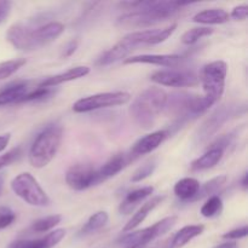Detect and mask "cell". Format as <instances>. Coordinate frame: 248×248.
I'll return each mask as SVG.
<instances>
[{
	"instance_id": "f1b7e54d",
	"label": "cell",
	"mask_w": 248,
	"mask_h": 248,
	"mask_svg": "<svg viewBox=\"0 0 248 248\" xmlns=\"http://www.w3.org/2000/svg\"><path fill=\"white\" fill-rule=\"evenodd\" d=\"M213 31H215L212 28H210V27H196V28H191L182 35V43L184 45H194L200 39L211 35Z\"/></svg>"
},
{
	"instance_id": "8fae6325",
	"label": "cell",
	"mask_w": 248,
	"mask_h": 248,
	"mask_svg": "<svg viewBox=\"0 0 248 248\" xmlns=\"http://www.w3.org/2000/svg\"><path fill=\"white\" fill-rule=\"evenodd\" d=\"M176 29L177 23H172L171 26L161 29H145V31H132L124 38L135 48L143 45H157V44L166 41L174 33Z\"/></svg>"
},
{
	"instance_id": "e0dca14e",
	"label": "cell",
	"mask_w": 248,
	"mask_h": 248,
	"mask_svg": "<svg viewBox=\"0 0 248 248\" xmlns=\"http://www.w3.org/2000/svg\"><path fill=\"white\" fill-rule=\"evenodd\" d=\"M90 73V68L86 65H79V67H74L68 69L67 72L61 73V74L53 75V77H48L46 79L41 80L38 82L36 86L39 87H46V89H53V87L58 86V85L63 84V82L73 81V80L80 79V78L86 77Z\"/></svg>"
},
{
	"instance_id": "7402d4cb",
	"label": "cell",
	"mask_w": 248,
	"mask_h": 248,
	"mask_svg": "<svg viewBox=\"0 0 248 248\" xmlns=\"http://www.w3.org/2000/svg\"><path fill=\"white\" fill-rule=\"evenodd\" d=\"M200 182L191 177H186V178H182L181 181L177 182L173 186V193L176 194L177 198L181 199L182 201H186V202H191L195 195L198 194L199 189H200Z\"/></svg>"
},
{
	"instance_id": "60d3db41",
	"label": "cell",
	"mask_w": 248,
	"mask_h": 248,
	"mask_svg": "<svg viewBox=\"0 0 248 248\" xmlns=\"http://www.w3.org/2000/svg\"><path fill=\"white\" fill-rule=\"evenodd\" d=\"M10 138H11L10 133H5V135L0 136V152H2L7 147V144L10 142Z\"/></svg>"
},
{
	"instance_id": "f546056e",
	"label": "cell",
	"mask_w": 248,
	"mask_h": 248,
	"mask_svg": "<svg viewBox=\"0 0 248 248\" xmlns=\"http://www.w3.org/2000/svg\"><path fill=\"white\" fill-rule=\"evenodd\" d=\"M223 211V201L219 196L213 195L207 199L205 203L201 207V216L205 218H213L216 216L220 215Z\"/></svg>"
},
{
	"instance_id": "b9f144b4",
	"label": "cell",
	"mask_w": 248,
	"mask_h": 248,
	"mask_svg": "<svg viewBox=\"0 0 248 248\" xmlns=\"http://www.w3.org/2000/svg\"><path fill=\"white\" fill-rule=\"evenodd\" d=\"M216 248H237V245L236 242H225V244L219 245Z\"/></svg>"
},
{
	"instance_id": "f6af8a7d",
	"label": "cell",
	"mask_w": 248,
	"mask_h": 248,
	"mask_svg": "<svg viewBox=\"0 0 248 248\" xmlns=\"http://www.w3.org/2000/svg\"><path fill=\"white\" fill-rule=\"evenodd\" d=\"M145 246H143V245H135V246H130L127 248H144Z\"/></svg>"
},
{
	"instance_id": "ab89813d",
	"label": "cell",
	"mask_w": 248,
	"mask_h": 248,
	"mask_svg": "<svg viewBox=\"0 0 248 248\" xmlns=\"http://www.w3.org/2000/svg\"><path fill=\"white\" fill-rule=\"evenodd\" d=\"M12 2L10 1H0V24L4 23L11 12Z\"/></svg>"
},
{
	"instance_id": "2e32d148",
	"label": "cell",
	"mask_w": 248,
	"mask_h": 248,
	"mask_svg": "<svg viewBox=\"0 0 248 248\" xmlns=\"http://www.w3.org/2000/svg\"><path fill=\"white\" fill-rule=\"evenodd\" d=\"M65 236L64 229H56L38 240H18L10 245L9 248H52L60 244Z\"/></svg>"
},
{
	"instance_id": "44dd1931",
	"label": "cell",
	"mask_w": 248,
	"mask_h": 248,
	"mask_svg": "<svg viewBox=\"0 0 248 248\" xmlns=\"http://www.w3.org/2000/svg\"><path fill=\"white\" fill-rule=\"evenodd\" d=\"M153 193H154V188L153 186H144V188L136 189V190L130 191L126 195V198L123 200V202L120 203L119 211H120L121 215H130L140 205V202H142L145 199L149 198Z\"/></svg>"
},
{
	"instance_id": "7bdbcfd3",
	"label": "cell",
	"mask_w": 248,
	"mask_h": 248,
	"mask_svg": "<svg viewBox=\"0 0 248 248\" xmlns=\"http://www.w3.org/2000/svg\"><path fill=\"white\" fill-rule=\"evenodd\" d=\"M241 186L244 190H247V186H248V174L245 173L244 177L241 179Z\"/></svg>"
},
{
	"instance_id": "f35d334b",
	"label": "cell",
	"mask_w": 248,
	"mask_h": 248,
	"mask_svg": "<svg viewBox=\"0 0 248 248\" xmlns=\"http://www.w3.org/2000/svg\"><path fill=\"white\" fill-rule=\"evenodd\" d=\"M78 46H79V40L78 39H73L69 43H67V45L63 47L62 53H61V57L62 58H68L72 55H74V52L77 51Z\"/></svg>"
},
{
	"instance_id": "74e56055",
	"label": "cell",
	"mask_w": 248,
	"mask_h": 248,
	"mask_svg": "<svg viewBox=\"0 0 248 248\" xmlns=\"http://www.w3.org/2000/svg\"><path fill=\"white\" fill-rule=\"evenodd\" d=\"M248 15V6L246 4L239 5V6H235L232 9V14L229 17H232L234 21H245L247 18Z\"/></svg>"
},
{
	"instance_id": "3957f363",
	"label": "cell",
	"mask_w": 248,
	"mask_h": 248,
	"mask_svg": "<svg viewBox=\"0 0 248 248\" xmlns=\"http://www.w3.org/2000/svg\"><path fill=\"white\" fill-rule=\"evenodd\" d=\"M62 138L63 128L60 125H50L44 128L29 148V164L34 169H44L47 166L60 150Z\"/></svg>"
},
{
	"instance_id": "9a60e30c",
	"label": "cell",
	"mask_w": 248,
	"mask_h": 248,
	"mask_svg": "<svg viewBox=\"0 0 248 248\" xmlns=\"http://www.w3.org/2000/svg\"><path fill=\"white\" fill-rule=\"evenodd\" d=\"M6 40L19 51H33L31 40V29L22 23H15L7 29Z\"/></svg>"
},
{
	"instance_id": "8992f818",
	"label": "cell",
	"mask_w": 248,
	"mask_h": 248,
	"mask_svg": "<svg viewBox=\"0 0 248 248\" xmlns=\"http://www.w3.org/2000/svg\"><path fill=\"white\" fill-rule=\"evenodd\" d=\"M131 101V94L128 92H102L84 97L73 104V110L75 113H89L98 109L111 108V107L124 106Z\"/></svg>"
},
{
	"instance_id": "52a82bcc",
	"label": "cell",
	"mask_w": 248,
	"mask_h": 248,
	"mask_svg": "<svg viewBox=\"0 0 248 248\" xmlns=\"http://www.w3.org/2000/svg\"><path fill=\"white\" fill-rule=\"evenodd\" d=\"M178 218L176 216H170V217L164 218L160 222L155 223L152 227H148L145 229L138 230V232H126L124 236L119 239V244L125 245V246H135V245H143L147 246L150 241L155 240L156 237L162 236L166 234L169 230H171L177 223Z\"/></svg>"
},
{
	"instance_id": "5b68a950",
	"label": "cell",
	"mask_w": 248,
	"mask_h": 248,
	"mask_svg": "<svg viewBox=\"0 0 248 248\" xmlns=\"http://www.w3.org/2000/svg\"><path fill=\"white\" fill-rule=\"evenodd\" d=\"M227 73L228 65L224 61H215L202 68L199 80L202 82L205 96L215 99L216 102L219 101L224 93Z\"/></svg>"
},
{
	"instance_id": "277c9868",
	"label": "cell",
	"mask_w": 248,
	"mask_h": 248,
	"mask_svg": "<svg viewBox=\"0 0 248 248\" xmlns=\"http://www.w3.org/2000/svg\"><path fill=\"white\" fill-rule=\"evenodd\" d=\"M11 189L26 203L35 207H45L50 205V198L40 186L35 178L28 172L18 174L11 182Z\"/></svg>"
},
{
	"instance_id": "7a4b0ae2",
	"label": "cell",
	"mask_w": 248,
	"mask_h": 248,
	"mask_svg": "<svg viewBox=\"0 0 248 248\" xmlns=\"http://www.w3.org/2000/svg\"><path fill=\"white\" fill-rule=\"evenodd\" d=\"M167 93L160 87H149L136 97L130 107L131 118L140 127L150 130L165 109Z\"/></svg>"
},
{
	"instance_id": "ac0fdd59",
	"label": "cell",
	"mask_w": 248,
	"mask_h": 248,
	"mask_svg": "<svg viewBox=\"0 0 248 248\" xmlns=\"http://www.w3.org/2000/svg\"><path fill=\"white\" fill-rule=\"evenodd\" d=\"M31 91L29 81H16L0 90V107L21 103L22 98Z\"/></svg>"
},
{
	"instance_id": "603a6c76",
	"label": "cell",
	"mask_w": 248,
	"mask_h": 248,
	"mask_svg": "<svg viewBox=\"0 0 248 248\" xmlns=\"http://www.w3.org/2000/svg\"><path fill=\"white\" fill-rule=\"evenodd\" d=\"M224 155V150L219 148H208L207 152L200 157L193 161L191 164V171H205L215 167L218 162L222 160Z\"/></svg>"
},
{
	"instance_id": "5bb4252c",
	"label": "cell",
	"mask_w": 248,
	"mask_h": 248,
	"mask_svg": "<svg viewBox=\"0 0 248 248\" xmlns=\"http://www.w3.org/2000/svg\"><path fill=\"white\" fill-rule=\"evenodd\" d=\"M182 62V56L179 55H140L132 56L124 61V64H153L166 68H177Z\"/></svg>"
},
{
	"instance_id": "d6986e66",
	"label": "cell",
	"mask_w": 248,
	"mask_h": 248,
	"mask_svg": "<svg viewBox=\"0 0 248 248\" xmlns=\"http://www.w3.org/2000/svg\"><path fill=\"white\" fill-rule=\"evenodd\" d=\"M133 50H136L125 38L121 39L119 43H116L115 45L111 48H109L108 51L103 53L101 57L97 60L96 64L101 65V67H106V65H110L113 63L118 62V61L126 58Z\"/></svg>"
},
{
	"instance_id": "9c48e42d",
	"label": "cell",
	"mask_w": 248,
	"mask_h": 248,
	"mask_svg": "<svg viewBox=\"0 0 248 248\" xmlns=\"http://www.w3.org/2000/svg\"><path fill=\"white\" fill-rule=\"evenodd\" d=\"M236 114V107L234 106H222L218 109H216L202 124L198 131L196 140L199 143H203L212 138L217 133V131L229 120L232 116Z\"/></svg>"
},
{
	"instance_id": "83f0119b",
	"label": "cell",
	"mask_w": 248,
	"mask_h": 248,
	"mask_svg": "<svg viewBox=\"0 0 248 248\" xmlns=\"http://www.w3.org/2000/svg\"><path fill=\"white\" fill-rule=\"evenodd\" d=\"M108 220H109L108 213L104 212V211H98V212H96L94 215H92L91 217L89 218V220L85 223V225L79 232V235L85 236V235L92 234V232H97V230L106 227Z\"/></svg>"
},
{
	"instance_id": "ffe728a7",
	"label": "cell",
	"mask_w": 248,
	"mask_h": 248,
	"mask_svg": "<svg viewBox=\"0 0 248 248\" xmlns=\"http://www.w3.org/2000/svg\"><path fill=\"white\" fill-rule=\"evenodd\" d=\"M164 199H165V196H155V198H153L152 200L147 201V202H145L144 205H143L142 207H140V210H138L137 212L132 216V218L128 220L127 224L124 227L123 232H133V229H136L138 225H140L145 219H147V217L149 216V213L152 212V211H154L155 208H156L157 206H159L160 203L164 201Z\"/></svg>"
},
{
	"instance_id": "30bf717a",
	"label": "cell",
	"mask_w": 248,
	"mask_h": 248,
	"mask_svg": "<svg viewBox=\"0 0 248 248\" xmlns=\"http://www.w3.org/2000/svg\"><path fill=\"white\" fill-rule=\"evenodd\" d=\"M150 79L155 84L169 87H193L200 82L198 75L190 70H157L153 73Z\"/></svg>"
},
{
	"instance_id": "4dcf8cb0",
	"label": "cell",
	"mask_w": 248,
	"mask_h": 248,
	"mask_svg": "<svg viewBox=\"0 0 248 248\" xmlns=\"http://www.w3.org/2000/svg\"><path fill=\"white\" fill-rule=\"evenodd\" d=\"M62 220V216L61 215H52L47 216V217L40 218V219L35 220L31 225V230L34 232H46L52 230L53 228L57 227Z\"/></svg>"
},
{
	"instance_id": "ba28073f",
	"label": "cell",
	"mask_w": 248,
	"mask_h": 248,
	"mask_svg": "<svg viewBox=\"0 0 248 248\" xmlns=\"http://www.w3.org/2000/svg\"><path fill=\"white\" fill-rule=\"evenodd\" d=\"M65 182L68 186L77 191L86 190L91 186L102 183L98 174V169H94L91 164L73 165L65 173Z\"/></svg>"
},
{
	"instance_id": "4fadbf2b",
	"label": "cell",
	"mask_w": 248,
	"mask_h": 248,
	"mask_svg": "<svg viewBox=\"0 0 248 248\" xmlns=\"http://www.w3.org/2000/svg\"><path fill=\"white\" fill-rule=\"evenodd\" d=\"M169 136L170 131L160 130L140 138L131 149V156H140V155H145L154 152L169 138Z\"/></svg>"
},
{
	"instance_id": "8d00e7d4",
	"label": "cell",
	"mask_w": 248,
	"mask_h": 248,
	"mask_svg": "<svg viewBox=\"0 0 248 248\" xmlns=\"http://www.w3.org/2000/svg\"><path fill=\"white\" fill-rule=\"evenodd\" d=\"M248 234V229L246 225L241 228H236L234 230H230V232H225V234L222 235V239L224 240H240L246 237Z\"/></svg>"
},
{
	"instance_id": "4316f807",
	"label": "cell",
	"mask_w": 248,
	"mask_h": 248,
	"mask_svg": "<svg viewBox=\"0 0 248 248\" xmlns=\"http://www.w3.org/2000/svg\"><path fill=\"white\" fill-rule=\"evenodd\" d=\"M227 176H218L212 178L211 181L206 182L203 186H200L198 194H196L195 198L191 200V202H195V201H200L205 198H211V196H213L227 184Z\"/></svg>"
},
{
	"instance_id": "836d02e7",
	"label": "cell",
	"mask_w": 248,
	"mask_h": 248,
	"mask_svg": "<svg viewBox=\"0 0 248 248\" xmlns=\"http://www.w3.org/2000/svg\"><path fill=\"white\" fill-rule=\"evenodd\" d=\"M155 169H156V162L155 161L147 162V164L140 166V169L132 174L131 182H133V183H138V182L144 181L145 178H148V177H150L153 173H154Z\"/></svg>"
},
{
	"instance_id": "ee69618b",
	"label": "cell",
	"mask_w": 248,
	"mask_h": 248,
	"mask_svg": "<svg viewBox=\"0 0 248 248\" xmlns=\"http://www.w3.org/2000/svg\"><path fill=\"white\" fill-rule=\"evenodd\" d=\"M4 183H5V174L0 173V195H1L2 190H4Z\"/></svg>"
},
{
	"instance_id": "7c38bea8",
	"label": "cell",
	"mask_w": 248,
	"mask_h": 248,
	"mask_svg": "<svg viewBox=\"0 0 248 248\" xmlns=\"http://www.w3.org/2000/svg\"><path fill=\"white\" fill-rule=\"evenodd\" d=\"M64 24L61 22H48L36 29H31V40L34 50L55 41L64 31Z\"/></svg>"
},
{
	"instance_id": "e575fe53",
	"label": "cell",
	"mask_w": 248,
	"mask_h": 248,
	"mask_svg": "<svg viewBox=\"0 0 248 248\" xmlns=\"http://www.w3.org/2000/svg\"><path fill=\"white\" fill-rule=\"evenodd\" d=\"M16 219V213L6 206H0V230L10 227Z\"/></svg>"
},
{
	"instance_id": "1f68e13d",
	"label": "cell",
	"mask_w": 248,
	"mask_h": 248,
	"mask_svg": "<svg viewBox=\"0 0 248 248\" xmlns=\"http://www.w3.org/2000/svg\"><path fill=\"white\" fill-rule=\"evenodd\" d=\"M26 62L27 61L24 58H19V60H11L0 63V81L15 74L19 68L26 64Z\"/></svg>"
},
{
	"instance_id": "6da1fadb",
	"label": "cell",
	"mask_w": 248,
	"mask_h": 248,
	"mask_svg": "<svg viewBox=\"0 0 248 248\" xmlns=\"http://www.w3.org/2000/svg\"><path fill=\"white\" fill-rule=\"evenodd\" d=\"M121 6L132 10L118 18L116 24L124 28H144L173 18L190 2L179 1H125Z\"/></svg>"
},
{
	"instance_id": "d4e9b609",
	"label": "cell",
	"mask_w": 248,
	"mask_h": 248,
	"mask_svg": "<svg viewBox=\"0 0 248 248\" xmlns=\"http://www.w3.org/2000/svg\"><path fill=\"white\" fill-rule=\"evenodd\" d=\"M229 21V14L223 9H207L198 12L193 22L201 24H223Z\"/></svg>"
},
{
	"instance_id": "cb8c5ba5",
	"label": "cell",
	"mask_w": 248,
	"mask_h": 248,
	"mask_svg": "<svg viewBox=\"0 0 248 248\" xmlns=\"http://www.w3.org/2000/svg\"><path fill=\"white\" fill-rule=\"evenodd\" d=\"M128 161H130L128 156L125 154H116L111 156L101 169H98V174L102 181L104 182L116 176L128 164Z\"/></svg>"
},
{
	"instance_id": "484cf974",
	"label": "cell",
	"mask_w": 248,
	"mask_h": 248,
	"mask_svg": "<svg viewBox=\"0 0 248 248\" xmlns=\"http://www.w3.org/2000/svg\"><path fill=\"white\" fill-rule=\"evenodd\" d=\"M203 230H205V227L202 224L186 225V227L182 228L179 232H176V235L172 239V248H182L183 246H186L191 240L202 234Z\"/></svg>"
},
{
	"instance_id": "d590c367",
	"label": "cell",
	"mask_w": 248,
	"mask_h": 248,
	"mask_svg": "<svg viewBox=\"0 0 248 248\" xmlns=\"http://www.w3.org/2000/svg\"><path fill=\"white\" fill-rule=\"evenodd\" d=\"M21 156H22L21 148H14V149H11L10 152H7L6 154L0 155V170L9 166V165L14 164V162L17 161Z\"/></svg>"
},
{
	"instance_id": "d6a6232c",
	"label": "cell",
	"mask_w": 248,
	"mask_h": 248,
	"mask_svg": "<svg viewBox=\"0 0 248 248\" xmlns=\"http://www.w3.org/2000/svg\"><path fill=\"white\" fill-rule=\"evenodd\" d=\"M55 93L53 89H46V87H34V90H31L26 96L22 98V102H39L45 101V99L50 98L52 94Z\"/></svg>"
}]
</instances>
